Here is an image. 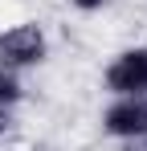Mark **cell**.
<instances>
[{
  "label": "cell",
  "mask_w": 147,
  "mask_h": 151,
  "mask_svg": "<svg viewBox=\"0 0 147 151\" xmlns=\"http://www.w3.org/2000/svg\"><path fill=\"white\" fill-rule=\"evenodd\" d=\"M106 90L115 98H143L147 94V49H122L106 65Z\"/></svg>",
  "instance_id": "cell-1"
},
{
  "label": "cell",
  "mask_w": 147,
  "mask_h": 151,
  "mask_svg": "<svg viewBox=\"0 0 147 151\" xmlns=\"http://www.w3.org/2000/svg\"><path fill=\"white\" fill-rule=\"evenodd\" d=\"M102 131L115 139H143L147 135V98H115L102 114Z\"/></svg>",
  "instance_id": "cell-2"
},
{
  "label": "cell",
  "mask_w": 147,
  "mask_h": 151,
  "mask_svg": "<svg viewBox=\"0 0 147 151\" xmlns=\"http://www.w3.org/2000/svg\"><path fill=\"white\" fill-rule=\"evenodd\" d=\"M0 61L8 65V70H17V65H33V61H41V53H45V37H41V29L37 25H17L8 29L4 37H0Z\"/></svg>",
  "instance_id": "cell-3"
},
{
  "label": "cell",
  "mask_w": 147,
  "mask_h": 151,
  "mask_svg": "<svg viewBox=\"0 0 147 151\" xmlns=\"http://www.w3.org/2000/svg\"><path fill=\"white\" fill-rule=\"evenodd\" d=\"M70 4H74V8H82V12H98L106 0H70Z\"/></svg>",
  "instance_id": "cell-4"
}]
</instances>
